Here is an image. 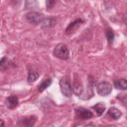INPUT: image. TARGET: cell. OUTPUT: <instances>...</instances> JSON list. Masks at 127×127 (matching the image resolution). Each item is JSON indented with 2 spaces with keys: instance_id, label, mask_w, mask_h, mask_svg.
<instances>
[{
  "instance_id": "cell-16",
  "label": "cell",
  "mask_w": 127,
  "mask_h": 127,
  "mask_svg": "<svg viewBox=\"0 0 127 127\" xmlns=\"http://www.w3.org/2000/svg\"><path fill=\"white\" fill-rule=\"evenodd\" d=\"M8 66V60L7 58H2L0 60V69H5Z\"/></svg>"
},
{
  "instance_id": "cell-17",
  "label": "cell",
  "mask_w": 127,
  "mask_h": 127,
  "mask_svg": "<svg viewBox=\"0 0 127 127\" xmlns=\"http://www.w3.org/2000/svg\"><path fill=\"white\" fill-rule=\"evenodd\" d=\"M55 1H47V7L48 8H52V6L55 4Z\"/></svg>"
},
{
  "instance_id": "cell-1",
  "label": "cell",
  "mask_w": 127,
  "mask_h": 127,
  "mask_svg": "<svg viewBox=\"0 0 127 127\" xmlns=\"http://www.w3.org/2000/svg\"><path fill=\"white\" fill-rule=\"evenodd\" d=\"M60 87L61 91L64 96L65 97H70L72 94V87L70 84V80L68 76H64L60 79Z\"/></svg>"
},
{
  "instance_id": "cell-15",
  "label": "cell",
  "mask_w": 127,
  "mask_h": 127,
  "mask_svg": "<svg viewBox=\"0 0 127 127\" xmlns=\"http://www.w3.org/2000/svg\"><path fill=\"white\" fill-rule=\"evenodd\" d=\"M106 38L109 44H111L114 40V33L112 32V30H107L106 31Z\"/></svg>"
},
{
  "instance_id": "cell-10",
  "label": "cell",
  "mask_w": 127,
  "mask_h": 127,
  "mask_svg": "<svg viewBox=\"0 0 127 127\" xmlns=\"http://www.w3.org/2000/svg\"><path fill=\"white\" fill-rule=\"evenodd\" d=\"M92 109L95 111V113H96L98 116H100V115H102L103 112L105 111V105H104L103 103H101V102H98V103H96V104L92 107Z\"/></svg>"
},
{
  "instance_id": "cell-6",
  "label": "cell",
  "mask_w": 127,
  "mask_h": 127,
  "mask_svg": "<svg viewBox=\"0 0 127 127\" xmlns=\"http://www.w3.org/2000/svg\"><path fill=\"white\" fill-rule=\"evenodd\" d=\"M82 23H83V20H82V19H76V20H74V21L71 22V23L67 26V28L65 29V34L69 35V34L73 33Z\"/></svg>"
},
{
  "instance_id": "cell-2",
  "label": "cell",
  "mask_w": 127,
  "mask_h": 127,
  "mask_svg": "<svg viewBox=\"0 0 127 127\" xmlns=\"http://www.w3.org/2000/svg\"><path fill=\"white\" fill-rule=\"evenodd\" d=\"M54 56L61 60H67L69 57V52L64 44H59L54 50Z\"/></svg>"
},
{
  "instance_id": "cell-11",
  "label": "cell",
  "mask_w": 127,
  "mask_h": 127,
  "mask_svg": "<svg viewBox=\"0 0 127 127\" xmlns=\"http://www.w3.org/2000/svg\"><path fill=\"white\" fill-rule=\"evenodd\" d=\"M39 77V72L36 71V70H30L29 73H28V77H27V80L29 83H32L34 82L35 80H37Z\"/></svg>"
},
{
  "instance_id": "cell-14",
  "label": "cell",
  "mask_w": 127,
  "mask_h": 127,
  "mask_svg": "<svg viewBox=\"0 0 127 127\" xmlns=\"http://www.w3.org/2000/svg\"><path fill=\"white\" fill-rule=\"evenodd\" d=\"M55 24H56V20L55 19H53V18H45L44 19V21L42 22V26L44 27V28H46V27H53V26H55Z\"/></svg>"
},
{
  "instance_id": "cell-18",
  "label": "cell",
  "mask_w": 127,
  "mask_h": 127,
  "mask_svg": "<svg viewBox=\"0 0 127 127\" xmlns=\"http://www.w3.org/2000/svg\"><path fill=\"white\" fill-rule=\"evenodd\" d=\"M0 127H5V123L2 119H0Z\"/></svg>"
},
{
  "instance_id": "cell-8",
  "label": "cell",
  "mask_w": 127,
  "mask_h": 127,
  "mask_svg": "<svg viewBox=\"0 0 127 127\" xmlns=\"http://www.w3.org/2000/svg\"><path fill=\"white\" fill-rule=\"evenodd\" d=\"M107 113H108V115H109L111 118H113L114 120L119 119V118L121 117V115H122L121 111H120L119 109H117L116 107H110V108L108 109Z\"/></svg>"
},
{
  "instance_id": "cell-7",
  "label": "cell",
  "mask_w": 127,
  "mask_h": 127,
  "mask_svg": "<svg viewBox=\"0 0 127 127\" xmlns=\"http://www.w3.org/2000/svg\"><path fill=\"white\" fill-rule=\"evenodd\" d=\"M5 103H6V106H7L9 109H13V108H15V107L18 105L19 99H18V97H17L16 95H10L9 97L6 98Z\"/></svg>"
},
{
  "instance_id": "cell-12",
  "label": "cell",
  "mask_w": 127,
  "mask_h": 127,
  "mask_svg": "<svg viewBox=\"0 0 127 127\" xmlns=\"http://www.w3.org/2000/svg\"><path fill=\"white\" fill-rule=\"evenodd\" d=\"M51 83H52V78H50V77H49V78H46L44 81H42V82L39 84V86H38V87H39V88H38L39 91H40V92L44 91L47 87H49V86L51 85Z\"/></svg>"
},
{
  "instance_id": "cell-9",
  "label": "cell",
  "mask_w": 127,
  "mask_h": 127,
  "mask_svg": "<svg viewBox=\"0 0 127 127\" xmlns=\"http://www.w3.org/2000/svg\"><path fill=\"white\" fill-rule=\"evenodd\" d=\"M114 86L117 89H121V90H125L127 88V81L125 78H119V79H115L114 80Z\"/></svg>"
},
{
  "instance_id": "cell-5",
  "label": "cell",
  "mask_w": 127,
  "mask_h": 127,
  "mask_svg": "<svg viewBox=\"0 0 127 127\" xmlns=\"http://www.w3.org/2000/svg\"><path fill=\"white\" fill-rule=\"evenodd\" d=\"M93 116L92 112L86 108L83 107H79L75 109V118L79 119V120H85V119H89Z\"/></svg>"
},
{
  "instance_id": "cell-3",
  "label": "cell",
  "mask_w": 127,
  "mask_h": 127,
  "mask_svg": "<svg viewBox=\"0 0 127 127\" xmlns=\"http://www.w3.org/2000/svg\"><path fill=\"white\" fill-rule=\"evenodd\" d=\"M26 19L31 24L39 25V24H42L45 17L42 13H39V12H29L26 14Z\"/></svg>"
},
{
  "instance_id": "cell-13",
  "label": "cell",
  "mask_w": 127,
  "mask_h": 127,
  "mask_svg": "<svg viewBox=\"0 0 127 127\" xmlns=\"http://www.w3.org/2000/svg\"><path fill=\"white\" fill-rule=\"evenodd\" d=\"M36 122V116H30L23 120V124L25 127H33Z\"/></svg>"
},
{
  "instance_id": "cell-4",
  "label": "cell",
  "mask_w": 127,
  "mask_h": 127,
  "mask_svg": "<svg viewBox=\"0 0 127 127\" xmlns=\"http://www.w3.org/2000/svg\"><path fill=\"white\" fill-rule=\"evenodd\" d=\"M96 90H97V93L101 96H106L108 95L109 93H111L112 91V86L109 82L107 81H101L97 84L96 86Z\"/></svg>"
}]
</instances>
